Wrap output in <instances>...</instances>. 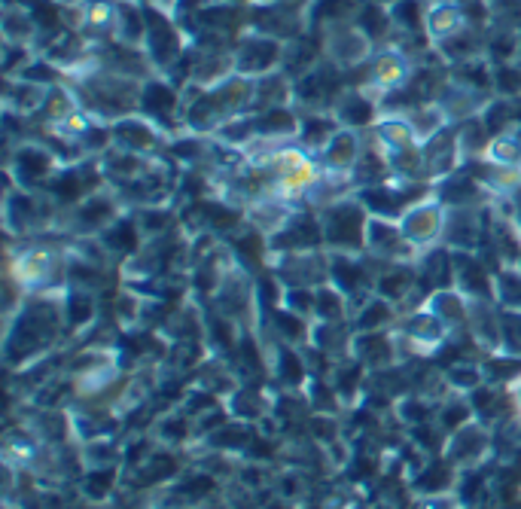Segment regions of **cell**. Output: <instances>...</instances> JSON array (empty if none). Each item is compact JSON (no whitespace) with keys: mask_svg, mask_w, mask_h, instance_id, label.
Wrapping results in <instances>:
<instances>
[{"mask_svg":"<svg viewBox=\"0 0 521 509\" xmlns=\"http://www.w3.org/2000/svg\"><path fill=\"white\" fill-rule=\"evenodd\" d=\"M64 327V308H61V293H34L25 299V305L7 317V345L4 357L10 369H19L40 357L61 339Z\"/></svg>","mask_w":521,"mask_h":509,"instance_id":"6da1fadb","label":"cell"},{"mask_svg":"<svg viewBox=\"0 0 521 509\" xmlns=\"http://www.w3.org/2000/svg\"><path fill=\"white\" fill-rule=\"evenodd\" d=\"M68 260L71 247L61 235H43L19 244H7V272L34 293H64L68 290Z\"/></svg>","mask_w":521,"mask_h":509,"instance_id":"7a4b0ae2","label":"cell"},{"mask_svg":"<svg viewBox=\"0 0 521 509\" xmlns=\"http://www.w3.org/2000/svg\"><path fill=\"white\" fill-rule=\"evenodd\" d=\"M317 214L323 226V244H327L330 253H366L369 211L363 208L357 193L323 205Z\"/></svg>","mask_w":521,"mask_h":509,"instance_id":"3957f363","label":"cell"},{"mask_svg":"<svg viewBox=\"0 0 521 509\" xmlns=\"http://www.w3.org/2000/svg\"><path fill=\"white\" fill-rule=\"evenodd\" d=\"M122 214H125V205L116 196V189L107 183V186L95 189V193H89L80 205L61 214L58 235L61 238H98Z\"/></svg>","mask_w":521,"mask_h":509,"instance_id":"277c9868","label":"cell"},{"mask_svg":"<svg viewBox=\"0 0 521 509\" xmlns=\"http://www.w3.org/2000/svg\"><path fill=\"white\" fill-rule=\"evenodd\" d=\"M351 86L348 71L336 68L330 58H323L314 71L293 83V107L299 113H333L336 101Z\"/></svg>","mask_w":521,"mask_h":509,"instance_id":"5b68a950","label":"cell"},{"mask_svg":"<svg viewBox=\"0 0 521 509\" xmlns=\"http://www.w3.org/2000/svg\"><path fill=\"white\" fill-rule=\"evenodd\" d=\"M58 168H61L58 156L40 138H28V141H22L16 147H7V165H4V171L22 189H46L49 180L58 174Z\"/></svg>","mask_w":521,"mask_h":509,"instance_id":"8992f818","label":"cell"},{"mask_svg":"<svg viewBox=\"0 0 521 509\" xmlns=\"http://www.w3.org/2000/svg\"><path fill=\"white\" fill-rule=\"evenodd\" d=\"M433 193L430 183H409V180H397L390 177L378 186H366L357 189V199L363 202V208L372 217H384V220H400L412 205H418L421 199H427Z\"/></svg>","mask_w":521,"mask_h":509,"instance_id":"52a82bcc","label":"cell"},{"mask_svg":"<svg viewBox=\"0 0 521 509\" xmlns=\"http://www.w3.org/2000/svg\"><path fill=\"white\" fill-rule=\"evenodd\" d=\"M186 49H189V37L174 22V16L165 13V10H159V7H147V40H144V52L150 58V65L156 68V74H165L168 68H174L177 61L183 58Z\"/></svg>","mask_w":521,"mask_h":509,"instance_id":"ba28073f","label":"cell"},{"mask_svg":"<svg viewBox=\"0 0 521 509\" xmlns=\"http://www.w3.org/2000/svg\"><path fill=\"white\" fill-rule=\"evenodd\" d=\"M317 34H320V43H323V55H327L336 68H342L348 74L366 68L369 58L375 55V43L360 31V25L354 19L327 25Z\"/></svg>","mask_w":521,"mask_h":509,"instance_id":"9c48e42d","label":"cell"},{"mask_svg":"<svg viewBox=\"0 0 521 509\" xmlns=\"http://www.w3.org/2000/svg\"><path fill=\"white\" fill-rule=\"evenodd\" d=\"M418 71V61H412V52H406L403 46L397 43H387V46H378L375 55L369 58L366 65V86L369 92H375L378 98L397 92L403 86H409V80L415 77Z\"/></svg>","mask_w":521,"mask_h":509,"instance_id":"30bf717a","label":"cell"},{"mask_svg":"<svg viewBox=\"0 0 521 509\" xmlns=\"http://www.w3.org/2000/svg\"><path fill=\"white\" fill-rule=\"evenodd\" d=\"M138 113H144L147 119H153L159 129L174 138L183 129V89H177L168 77L156 74L141 86V107Z\"/></svg>","mask_w":521,"mask_h":509,"instance_id":"8fae6325","label":"cell"},{"mask_svg":"<svg viewBox=\"0 0 521 509\" xmlns=\"http://www.w3.org/2000/svg\"><path fill=\"white\" fill-rule=\"evenodd\" d=\"M235 58V74L259 80L266 74L281 71V61H284V43L269 37V34H259V31H244L232 49Z\"/></svg>","mask_w":521,"mask_h":509,"instance_id":"7c38bea8","label":"cell"},{"mask_svg":"<svg viewBox=\"0 0 521 509\" xmlns=\"http://www.w3.org/2000/svg\"><path fill=\"white\" fill-rule=\"evenodd\" d=\"M269 269L284 287H320L330 281V250H296L272 253Z\"/></svg>","mask_w":521,"mask_h":509,"instance_id":"4fadbf2b","label":"cell"},{"mask_svg":"<svg viewBox=\"0 0 521 509\" xmlns=\"http://www.w3.org/2000/svg\"><path fill=\"white\" fill-rule=\"evenodd\" d=\"M445 220H448V208L442 205V199L436 193H430L427 199H421L418 205H412L403 217H400V229L409 238V244L424 253L436 244H442L445 235Z\"/></svg>","mask_w":521,"mask_h":509,"instance_id":"5bb4252c","label":"cell"},{"mask_svg":"<svg viewBox=\"0 0 521 509\" xmlns=\"http://www.w3.org/2000/svg\"><path fill=\"white\" fill-rule=\"evenodd\" d=\"M110 125H113V147L128 150V153H141V156H165V147L171 138L144 113L122 116Z\"/></svg>","mask_w":521,"mask_h":509,"instance_id":"9a60e30c","label":"cell"},{"mask_svg":"<svg viewBox=\"0 0 521 509\" xmlns=\"http://www.w3.org/2000/svg\"><path fill=\"white\" fill-rule=\"evenodd\" d=\"M366 253L381 263H415L421 253L409 244V238L400 229V220H384L369 214L366 226Z\"/></svg>","mask_w":521,"mask_h":509,"instance_id":"2e32d148","label":"cell"},{"mask_svg":"<svg viewBox=\"0 0 521 509\" xmlns=\"http://www.w3.org/2000/svg\"><path fill=\"white\" fill-rule=\"evenodd\" d=\"M272 253H296V250H327L323 244L320 214L314 208H296L281 232L269 238Z\"/></svg>","mask_w":521,"mask_h":509,"instance_id":"e0dca14e","label":"cell"},{"mask_svg":"<svg viewBox=\"0 0 521 509\" xmlns=\"http://www.w3.org/2000/svg\"><path fill=\"white\" fill-rule=\"evenodd\" d=\"M454 287L467 299H497V269L473 250H454Z\"/></svg>","mask_w":521,"mask_h":509,"instance_id":"ac0fdd59","label":"cell"},{"mask_svg":"<svg viewBox=\"0 0 521 509\" xmlns=\"http://www.w3.org/2000/svg\"><path fill=\"white\" fill-rule=\"evenodd\" d=\"M488 232V208H448L442 244L451 250L479 253Z\"/></svg>","mask_w":521,"mask_h":509,"instance_id":"d6986e66","label":"cell"},{"mask_svg":"<svg viewBox=\"0 0 521 509\" xmlns=\"http://www.w3.org/2000/svg\"><path fill=\"white\" fill-rule=\"evenodd\" d=\"M433 193L442 199L445 208H488L491 205V193L488 186L467 168L454 171L448 177H442L439 183H433Z\"/></svg>","mask_w":521,"mask_h":509,"instance_id":"ffe728a7","label":"cell"},{"mask_svg":"<svg viewBox=\"0 0 521 509\" xmlns=\"http://www.w3.org/2000/svg\"><path fill=\"white\" fill-rule=\"evenodd\" d=\"M333 116L339 119L342 129L369 132L381 116V98L375 92H369L366 86H348L345 95L336 101Z\"/></svg>","mask_w":521,"mask_h":509,"instance_id":"44dd1931","label":"cell"},{"mask_svg":"<svg viewBox=\"0 0 521 509\" xmlns=\"http://www.w3.org/2000/svg\"><path fill=\"white\" fill-rule=\"evenodd\" d=\"M421 153H424V171L430 183H439L442 177L461 171L464 165V153H461V141L454 125H448L445 132H439L427 144H421Z\"/></svg>","mask_w":521,"mask_h":509,"instance_id":"7402d4cb","label":"cell"},{"mask_svg":"<svg viewBox=\"0 0 521 509\" xmlns=\"http://www.w3.org/2000/svg\"><path fill=\"white\" fill-rule=\"evenodd\" d=\"M491 449V433L482 421H470L461 430H454L445 442V461L454 467H476Z\"/></svg>","mask_w":521,"mask_h":509,"instance_id":"603a6c76","label":"cell"},{"mask_svg":"<svg viewBox=\"0 0 521 509\" xmlns=\"http://www.w3.org/2000/svg\"><path fill=\"white\" fill-rule=\"evenodd\" d=\"M363 147H366V132H357V129H339L336 138L323 147V153L317 156L320 168L327 174H345L351 177V171L357 168L360 156H363Z\"/></svg>","mask_w":521,"mask_h":509,"instance_id":"cb8c5ba5","label":"cell"},{"mask_svg":"<svg viewBox=\"0 0 521 509\" xmlns=\"http://www.w3.org/2000/svg\"><path fill=\"white\" fill-rule=\"evenodd\" d=\"M101 244L110 250V257L122 266L125 260H132L135 253H141V247L147 244L144 232H141V223L135 217V211H125L113 226H107L101 235Z\"/></svg>","mask_w":521,"mask_h":509,"instance_id":"d4e9b609","label":"cell"},{"mask_svg":"<svg viewBox=\"0 0 521 509\" xmlns=\"http://www.w3.org/2000/svg\"><path fill=\"white\" fill-rule=\"evenodd\" d=\"M467 16H464V7L461 0H430L427 4V13H424V31L430 37L433 46L445 43L448 37L461 34L467 28Z\"/></svg>","mask_w":521,"mask_h":509,"instance_id":"484cf974","label":"cell"},{"mask_svg":"<svg viewBox=\"0 0 521 509\" xmlns=\"http://www.w3.org/2000/svg\"><path fill=\"white\" fill-rule=\"evenodd\" d=\"M400 351L397 333L394 330H381V333H354L351 357H357L366 369H387L394 366Z\"/></svg>","mask_w":521,"mask_h":509,"instance_id":"4316f807","label":"cell"},{"mask_svg":"<svg viewBox=\"0 0 521 509\" xmlns=\"http://www.w3.org/2000/svg\"><path fill=\"white\" fill-rule=\"evenodd\" d=\"M61 308H64V327H68V333H83L101 321V293L68 287L61 293Z\"/></svg>","mask_w":521,"mask_h":509,"instance_id":"83f0119b","label":"cell"},{"mask_svg":"<svg viewBox=\"0 0 521 509\" xmlns=\"http://www.w3.org/2000/svg\"><path fill=\"white\" fill-rule=\"evenodd\" d=\"M369 138H372L387 156H390V153H403V150H409V147H421L406 113H381L378 122L369 129Z\"/></svg>","mask_w":521,"mask_h":509,"instance_id":"f1b7e54d","label":"cell"},{"mask_svg":"<svg viewBox=\"0 0 521 509\" xmlns=\"http://www.w3.org/2000/svg\"><path fill=\"white\" fill-rule=\"evenodd\" d=\"M418 266V278L421 287L433 296L436 290H448L454 287V250L445 244H436L430 250H424L421 257L415 260Z\"/></svg>","mask_w":521,"mask_h":509,"instance_id":"f546056e","label":"cell"},{"mask_svg":"<svg viewBox=\"0 0 521 509\" xmlns=\"http://www.w3.org/2000/svg\"><path fill=\"white\" fill-rule=\"evenodd\" d=\"M436 101L442 104V110H445V116H448L451 125H461V122H467V119H473V116H482V110H485V104H488L491 98L482 95V92H473V89H467V86H461V83H454V80L448 77Z\"/></svg>","mask_w":521,"mask_h":509,"instance_id":"4dcf8cb0","label":"cell"},{"mask_svg":"<svg viewBox=\"0 0 521 509\" xmlns=\"http://www.w3.org/2000/svg\"><path fill=\"white\" fill-rule=\"evenodd\" d=\"M293 211H296L293 202H287V199H281L278 193H272V196H266V199L250 202V205L244 208V217H247V226H253V229L263 232L266 238H272L275 232L284 229V223L293 217Z\"/></svg>","mask_w":521,"mask_h":509,"instance_id":"1f68e13d","label":"cell"},{"mask_svg":"<svg viewBox=\"0 0 521 509\" xmlns=\"http://www.w3.org/2000/svg\"><path fill=\"white\" fill-rule=\"evenodd\" d=\"M400 321V308L394 302H387L384 296L372 293L366 302H360L351 314L354 333H381V330H394Z\"/></svg>","mask_w":521,"mask_h":509,"instance_id":"d6a6232c","label":"cell"},{"mask_svg":"<svg viewBox=\"0 0 521 509\" xmlns=\"http://www.w3.org/2000/svg\"><path fill=\"white\" fill-rule=\"evenodd\" d=\"M339 129H342V125H339V119L333 113H299L296 144L317 159L323 153V147H327L336 138Z\"/></svg>","mask_w":521,"mask_h":509,"instance_id":"836d02e7","label":"cell"},{"mask_svg":"<svg viewBox=\"0 0 521 509\" xmlns=\"http://www.w3.org/2000/svg\"><path fill=\"white\" fill-rule=\"evenodd\" d=\"M253 119H256V132H259V138L275 141V144L296 141V132H299V110H296L293 104H287V107H269V110H259V113H253Z\"/></svg>","mask_w":521,"mask_h":509,"instance_id":"e575fe53","label":"cell"},{"mask_svg":"<svg viewBox=\"0 0 521 509\" xmlns=\"http://www.w3.org/2000/svg\"><path fill=\"white\" fill-rule=\"evenodd\" d=\"M427 308L442 317V324L451 330V336L461 333V330H470V299L458 287L436 290L427 299Z\"/></svg>","mask_w":521,"mask_h":509,"instance_id":"d590c367","label":"cell"},{"mask_svg":"<svg viewBox=\"0 0 521 509\" xmlns=\"http://www.w3.org/2000/svg\"><path fill=\"white\" fill-rule=\"evenodd\" d=\"M46 98H49L46 86H37L31 80H22V77H10L7 89H4V110L31 119V116H37L43 110Z\"/></svg>","mask_w":521,"mask_h":509,"instance_id":"8d00e7d4","label":"cell"},{"mask_svg":"<svg viewBox=\"0 0 521 509\" xmlns=\"http://www.w3.org/2000/svg\"><path fill=\"white\" fill-rule=\"evenodd\" d=\"M394 177V171H390V162H387V153L369 138L366 132V147H363V156L357 162V168L351 171V180H354V193L357 189H366V186H378L384 180Z\"/></svg>","mask_w":521,"mask_h":509,"instance_id":"74e56055","label":"cell"},{"mask_svg":"<svg viewBox=\"0 0 521 509\" xmlns=\"http://www.w3.org/2000/svg\"><path fill=\"white\" fill-rule=\"evenodd\" d=\"M354 22L360 25V31L378 46H387V43H394V19H390V7L387 4H375V0H363Z\"/></svg>","mask_w":521,"mask_h":509,"instance_id":"f35d334b","label":"cell"},{"mask_svg":"<svg viewBox=\"0 0 521 509\" xmlns=\"http://www.w3.org/2000/svg\"><path fill=\"white\" fill-rule=\"evenodd\" d=\"M293 104V80L284 71L266 74L256 80V92H253V113L269 110V107H287Z\"/></svg>","mask_w":521,"mask_h":509,"instance_id":"ab89813d","label":"cell"},{"mask_svg":"<svg viewBox=\"0 0 521 509\" xmlns=\"http://www.w3.org/2000/svg\"><path fill=\"white\" fill-rule=\"evenodd\" d=\"M116 40L144 49V40H147V7L138 4V0H119Z\"/></svg>","mask_w":521,"mask_h":509,"instance_id":"60d3db41","label":"cell"},{"mask_svg":"<svg viewBox=\"0 0 521 509\" xmlns=\"http://www.w3.org/2000/svg\"><path fill=\"white\" fill-rule=\"evenodd\" d=\"M360 4L363 0H311L308 25H311V31H323L336 22H351L357 16Z\"/></svg>","mask_w":521,"mask_h":509,"instance_id":"b9f144b4","label":"cell"},{"mask_svg":"<svg viewBox=\"0 0 521 509\" xmlns=\"http://www.w3.org/2000/svg\"><path fill=\"white\" fill-rule=\"evenodd\" d=\"M314 321H351V302L336 284L314 287Z\"/></svg>","mask_w":521,"mask_h":509,"instance_id":"7bdbcfd3","label":"cell"},{"mask_svg":"<svg viewBox=\"0 0 521 509\" xmlns=\"http://www.w3.org/2000/svg\"><path fill=\"white\" fill-rule=\"evenodd\" d=\"M406 116H409V122H412L418 144H427L430 138H436L439 132H445L448 125H451L439 101H424V104H418L415 110H409Z\"/></svg>","mask_w":521,"mask_h":509,"instance_id":"ee69618b","label":"cell"},{"mask_svg":"<svg viewBox=\"0 0 521 509\" xmlns=\"http://www.w3.org/2000/svg\"><path fill=\"white\" fill-rule=\"evenodd\" d=\"M458 129V141H461V153H464V162H473V159H485V150L491 144V132L482 116H473L461 125H454Z\"/></svg>","mask_w":521,"mask_h":509,"instance_id":"f6af8a7d","label":"cell"},{"mask_svg":"<svg viewBox=\"0 0 521 509\" xmlns=\"http://www.w3.org/2000/svg\"><path fill=\"white\" fill-rule=\"evenodd\" d=\"M485 58L491 61V65H509V61H518V31L503 28V25H491L488 37H485Z\"/></svg>","mask_w":521,"mask_h":509,"instance_id":"bcb514c9","label":"cell"},{"mask_svg":"<svg viewBox=\"0 0 521 509\" xmlns=\"http://www.w3.org/2000/svg\"><path fill=\"white\" fill-rule=\"evenodd\" d=\"M4 43H31V46L37 43V22L28 4H16L4 10Z\"/></svg>","mask_w":521,"mask_h":509,"instance_id":"7dc6e473","label":"cell"},{"mask_svg":"<svg viewBox=\"0 0 521 509\" xmlns=\"http://www.w3.org/2000/svg\"><path fill=\"white\" fill-rule=\"evenodd\" d=\"M485 162L491 165H503V168H518L521 165V138L518 129L494 135L488 150H485Z\"/></svg>","mask_w":521,"mask_h":509,"instance_id":"c3c4849f","label":"cell"},{"mask_svg":"<svg viewBox=\"0 0 521 509\" xmlns=\"http://www.w3.org/2000/svg\"><path fill=\"white\" fill-rule=\"evenodd\" d=\"M238 421H256V418H263L269 412V403L266 397L259 394L256 388H238L232 397H229V406H226Z\"/></svg>","mask_w":521,"mask_h":509,"instance_id":"681fc988","label":"cell"},{"mask_svg":"<svg viewBox=\"0 0 521 509\" xmlns=\"http://www.w3.org/2000/svg\"><path fill=\"white\" fill-rule=\"evenodd\" d=\"M451 485H454V464H448V461L424 464V473L415 479V488L421 494H445Z\"/></svg>","mask_w":521,"mask_h":509,"instance_id":"f907efd6","label":"cell"},{"mask_svg":"<svg viewBox=\"0 0 521 509\" xmlns=\"http://www.w3.org/2000/svg\"><path fill=\"white\" fill-rule=\"evenodd\" d=\"M497 305L506 311H521V269L503 266L497 272Z\"/></svg>","mask_w":521,"mask_h":509,"instance_id":"816d5d0a","label":"cell"},{"mask_svg":"<svg viewBox=\"0 0 521 509\" xmlns=\"http://www.w3.org/2000/svg\"><path fill=\"white\" fill-rule=\"evenodd\" d=\"M494 95L497 98H518L521 95V61L494 65Z\"/></svg>","mask_w":521,"mask_h":509,"instance_id":"f5cc1de1","label":"cell"},{"mask_svg":"<svg viewBox=\"0 0 521 509\" xmlns=\"http://www.w3.org/2000/svg\"><path fill=\"white\" fill-rule=\"evenodd\" d=\"M192 430H195V424L189 421V415H186V412H183V415H168V418H162V421H159V439L174 442V445L186 442Z\"/></svg>","mask_w":521,"mask_h":509,"instance_id":"db71d44e","label":"cell"},{"mask_svg":"<svg viewBox=\"0 0 521 509\" xmlns=\"http://www.w3.org/2000/svg\"><path fill=\"white\" fill-rule=\"evenodd\" d=\"M113 482H116V467H98L83 479V488L92 500H104L113 491Z\"/></svg>","mask_w":521,"mask_h":509,"instance_id":"11a10c76","label":"cell"},{"mask_svg":"<svg viewBox=\"0 0 521 509\" xmlns=\"http://www.w3.org/2000/svg\"><path fill=\"white\" fill-rule=\"evenodd\" d=\"M503 351L521 357V311L503 308Z\"/></svg>","mask_w":521,"mask_h":509,"instance_id":"9f6ffc18","label":"cell"},{"mask_svg":"<svg viewBox=\"0 0 521 509\" xmlns=\"http://www.w3.org/2000/svg\"><path fill=\"white\" fill-rule=\"evenodd\" d=\"M509 397H512V406H515V412L521 415V375L512 381V391H509Z\"/></svg>","mask_w":521,"mask_h":509,"instance_id":"6f0895ef","label":"cell"},{"mask_svg":"<svg viewBox=\"0 0 521 509\" xmlns=\"http://www.w3.org/2000/svg\"><path fill=\"white\" fill-rule=\"evenodd\" d=\"M153 7H159V10H165V13H171V10L177 7V0H153Z\"/></svg>","mask_w":521,"mask_h":509,"instance_id":"680465c9","label":"cell"},{"mask_svg":"<svg viewBox=\"0 0 521 509\" xmlns=\"http://www.w3.org/2000/svg\"><path fill=\"white\" fill-rule=\"evenodd\" d=\"M202 509H232V506H229V503H217V500H214V503H208V506H202Z\"/></svg>","mask_w":521,"mask_h":509,"instance_id":"91938a15","label":"cell"},{"mask_svg":"<svg viewBox=\"0 0 521 509\" xmlns=\"http://www.w3.org/2000/svg\"><path fill=\"white\" fill-rule=\"evenodd\" d=\"M515 220H518V229H521V202H518V214H515Z\"/></svg>","mask_w":521,"mask_h":509,"instance_id":"94428289","label":"cell"},{"mask_svg":"<svg viewBox=\"0 0 521 509\" xmlns=\"http://www.w3.org/2000/svg\"><path fill=\"white\" fill-rule=\"evenodd\" d=\"M518 61H521V31H518Z\"/></svg>","mask_w":521,"mask_h":509,"instance_id":"6125c7cd","label":"cell"},{"mask_svg":"<svg viewBox=\"0 0 521 509\" xmlns=\"http://www.w3.org/2000/svg\"><path fill=\"white\" fill-rule=\"evenodd\" d=\"M138 4H144V7H153V0H138Z\"/></svg>","mask_w":521,"mask_h":509,"instance_id":"be15d7a7","label":"cell"},{"mask_svg":"<svg viewBox=\"0 0 521 509\" xmlns=\"http://www.w3.org/2000/svg\"><path fill=\"white\" fill-rule=\"evenodd\" d=\"M518 269H521V260H518Z\"/></svg>","mask_w":521,"mask_h":509,"instance_id":"e7e4bbea","label":"cell"}]
</instances>
